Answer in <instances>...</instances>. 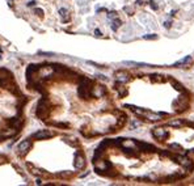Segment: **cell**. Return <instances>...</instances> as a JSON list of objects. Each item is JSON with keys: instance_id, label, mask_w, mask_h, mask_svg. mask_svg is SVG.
<instances>
[{"instance_id": "6da1fadb", "label": "cell", "mask_w": 194, "mask_h": 186, "mask_svg": "<svg viewBox=\"0 0 194 186\" xmlns=\"http://www.w3.org/2000/svg\"><path fill=\"white\" fill-rule=\"evenodd\" d=\"M77 94L79 97L84 98V100L91 98L93 96V84H92V80H89L88 77H81L80 83H79Z\"/></svg>"}, {"instance_id": "7a4b0ae2", "label": "cell", "mask_w": 194, "mask_h": 186, "mask_svg": "<svg viewBox=\"0 0 194 186\" xmlns=\"http://www.w3.org/2000/svg\"><path fill=\"white\" fill-rule=\"evenodd\" d=\"M36 114L39 119H46L50 114V102L46 97H42L39 100L38 105H37V110H36Z\"/></svg>"}, {"instance_id": "3957f363", "label": "cell", "mask_w": 194, "mask_h": 186, "mask_svg": "<svg viewBox=\"0 0 194 186\" xmlns=\"http://www.w3.org/2000/svg\"><path fill=\"white\" fill-rule=\"evenodd\" d=\"M54 136V132L49 131V130H38L37 132L32 135L33 139H37V140H42V139H47V138H53Z\"/></svg>"}, {"instance_id": "277c9868", "label": "cell", "mask_w": 194, "mask_h": 186, "mask_svg": "<svg viewBox=\"0 0 194 186\" xmlns=\"http://www.w3.org/2000/svg\"><path fill=\"white\" fill-rule=\"evenodd\" d=\"M134 142H135L136 147L143 152H155V151H157L156 147L155 146H152V144H148V143H144V142H139V140H135V139H134Z\"/></svg>"}, {"instance_id": "5b68a950", "label": "cell", "mask_w": 194, "mask_h": 186, "mask_svg": "<svg viewBox=\"0 0 194 186\" xmlns=\"http://www.w3.org/2000/svg\"><path fill=\"white\" fill-rule=\"evenodd\" d=\"M30 147H32V143H30V140L29 139H25V140H22L21 143L18 144V153L21 155V156H24V155H26L28 153V151L30 149Z\"/></svg>"}, {"instance_id": "8992f818", "label": "cell", "mask_w": 194, "mask_h": 186, "mask_svg": "<svg viewBox=\"0 0 194 186\" xmlns=\"http://www.w3.org/2000/svg\"><path fill=\"white\" fill-rule=\"evenodd\" d=\"M114 77H116V81L118 83H127L129 80H130V75H129V72L123 71V70H121V71H117L116 74H114Z\"/></svg>"}, {"instance_id": "52a82bcc", "label": "cell", "mask_w": 194, "mask_h": 186, "mask_svg": "<svg viewBox=\"0 0 194 186\" xmlns=\"http://www.w3.org/2000/svg\"><path fill=\"white\" fill-rule=\"evenodd\" d=\"M74 167L76 168V169H79V170L85 167V157H84L81 153H79V152H77L76 155H75V159H74Z\"/></svg>"}, {"instance_id": "ba28073f", "label": "cell", "mask_w": 194, "mask_h": 186, "mask_svg": "<svg viewBox=\"0 0 194 186\" xmlns=\"http://www.w3.org/2000/svg\"><path fill=\"white\" fill-rule=\"evenodd\" d=\"M152 135L156 138L157 140H165L168 136H169V132L167 130H164V128H155V130H152Z\"/></svg>"}, {"instance_id": "9c48e42d", "label": "cell", "mask_w": 194, "mask_h": 186, "mask_svg": "<svg viewBox=\"0 0 194 186\" xmlns=\"http://www.w3.org/2000/svg\"><path fill=\"white\" fill-rule=\"evenodd\" d=\"M12 75L11 76H0V88H5V89H11L12 88Z\"/></svg>"}, {"instance_id": "30bf717a", "label": "cell", "mask_w": 194, "mask_h": 186, "mask_svg": "<svg viewBox=\"0 0 194 186\" xmlns=\"http://www.w3.org/2000/svg\"><path fill=\"white\" fill-rule=\"evenodd\" d=\"M185 125V122H182L181 119H172L168 122V126H172V127H182Z\"/></svg>"}, {"instance_id": "8fae6325", "label": "cell", "mask_w": 194, "mask_h": 186, "mask_svg": "<svg viewBox=\"0 0 194 186\" xmlns=\"http://www.w3.org/2000/svg\"><path fill=\"white\" fill-rule=\"evenodd\" d=\"M114 88H116L117 91H118V93H119L121 97H122V96H126V94H127V91H126V89L122 87V83H118V81H117V84H116V87H114Z\"/></svg>"}, {"instance_id": "7c38bea8", "label": "cell", "mask_w": 194, "mask_h": 186, "mask_svg": "<svg viewBox=\"0 0 194 186\" xmlns=\"http://www.w3.org/2000/svg\"><path fill=\"white\" fill-rule=\"evenodd\" d=\"M93 89H96L97 92H93V96H96V97H101V96H104L106 93V91H105V88L104 87H96V88H93Z\"/></svg>"}, {"instance_id": "4fadbf2b", "label": "cell", "mask_w": 194, "mask_h": 186, "mask_svg": "<svg viewBox=\"0 0 194 186\" xmlns=\"http://www.w3.org/2000/svg\"><path fill=\"white\" fill-rule=\"evenodd\" d=\"M192 60V58L190 56H186V58H182V59H180L177 63L173 64V67H180V66H182V64H186V63H189V62Z\"/></svg>"}, {"instance_id": "5bb4252c", "label": "cell", "mask_w": 194, "mask_h": 186, "mask_svg": "<svg viewBox=\"0 0 194 186\" xmlns=\"http://www.w3.org/2000/svg\"><path fill=\"white\" fill-rule=\"evenodd\" d=\"M150 77L152 83H161V81H164V77L161 75H151Z\"/></svg>"}, {"instance_id": "9a60e30c", "label": "cell", "mask_w": 194, "mask_h": 186, "mask_svg": "<svg viewBox=\"0 0 194 186\" xmlns=\"http://www.w3.org/2000/svg\"><path fill=\"white\" fill-rule=\"evenodd\" d=\"M171 84H172V85H173V88L177 89V91H178V92H182V91H184V87H182L181 84L178 83V81H176V80H171Z\"/></svg>"}, {"instance_id": "2e32d148", "label": "cell", "mask_w": 194, "mask_h": 186, "mask_svg": "<svg viewBox=\"0 0 194 186\" xmlns=\"http://www.w3.org/2000/svg\"><path fill=\"white\" fill-rule=\"evenodd\" d=\"M28 167L30 168V170H32V173H33V174H36V176H42V173H43V172H42L41 169H37V168H34V167H33V165H30V164H28Z\"/></svg>"}, {"instance_id": "e0dca14e", "label": "cell", "mask_w": 194, "mask_h": 186, "mask_svg": "<svg viewBox=\"0 0 194 186\" xmlns=\"http://www.w3.org/2000/svg\"><path fill=\"white\" fill-rule=\"evenodd\" d=\"M121 24H122V22H121L119 18H114L113 22H112V29H113V30H117L118 28L121 26Z\"/></svg>"}, {"instance_id": "ac0fdd59", "label": "cell", "mask_w": 194, "mask_h": 186, "mask_svg": "<svg viewBox=\"0 0 194 186\" xmlns=\"http://www.w3.org/2000/svg\"><path fill=\"white\" fill-rule=\"evenodd\" d=\"M59 13H60L62 17H64V18H63V22H68V21H70V17H66V16H67V9H64V8H60V9H59Z\"/></svg>"}, {"instance_id": "d6986e66", "label": "cell", "mask_w": 194, "mask_h": 186, "mask_svg": "<svg viewBox=\"0 0 194 186\" xmlns=\"http://www.w3.org/2000/svg\"><path fill=\"white\" fill-rule=\"evenodd\" d=\"M144 39H157V35L156 34H147V35H143Z\"/></svg>"}, {"instance_id": "ffe728a7", "label": "cell", "mask_w": 194, "mask_h": 186, "mask_svg": "<svg viewBox=\"0 0 194 186\" xmlns=\"http://www.w3.org/2000/svg\"><path fill=\"white\" fill-rule=\"evenodd\" d=\"M34 13H36L37 16H43V11H42L41 8H36V9H34Z\"/></svg>"}, {"instance_id": "44dd1931", "label": "cell", "mask_w": 194, "mask_h": 186, "mask_svg": "<svg viewBox=\"0 0 194 186\" xmlns=\"http://www.w3.org/2000/svg\"><path fill=\"white\" fill-rule=\"evenodd\" d=\"M172 149H178V151H182V148H181V146H178V144H171L169 146Z\"/></svg>"}, {"instance_id": "7402d4cb", "label": "cell", "mask_w": 194, "mask_h": 186, "mask_svg": "<svg viewBox=\"0 0 194 186\" xmlns=\"http://www.w3.org/2000/svg\"><path fill=\"white\" fill-rule=\"evenodd\" d=\"M53 125L58 127H68V123H53Z\"/></svg>"}, {"instance_id": "603a6c76", "label": "cell", "mask_w": 194, "mask_h": 186, "mask_svg": "<svg viewBox=\"0 0 194 186\" xmlns=\"http://www.w3.org/2000/svg\"><path fill=\"white\" fill-rule=\"evenodd\" d=\"M150 5H151V8H153L155 11H157V8H159V7L156 5V3L153 1V0H151V1H150Z\"/></svg>"}, {"instance_id": "cb8c5ba5", "label": "cell", "mask_w": 194, "mask_h": 186, "mask_svg": "<svg viewBox=\"0 0 194 186\" xmlns=\"http://www.w3.org/2000/svg\"><path fill=\"white\" fill-rule=\"evenodd\" d=\"M108 17L109 18H117V12H109Z\"/></svg>"}, {"instance_id": "d4e9b609", "label": "cell", "mask_w": 194, "mask_h": 186, "mask_svg": "<svg viewBox=\"0 0 194 186\" xmlns=\"http://www.w3.org/2000/svg\"><path fill=\"white\" fill-rule=\"evenodd\" d=\"M36 4H37V3H36L34 0H32V1H29V3H28V4H26V5H28V7H34Z\"/></svg>"}, {"instance_id": "484cf974", "label": "cell", "mask_w": 194, "mask_h": 186, "mask_svg": "<svg viewBox=\"0 0 194 186\" xmlns=\"http://www.w3.org/2000/svg\"><path fill=\"white\" fill-rule=\"evenodd\" d=\"M144 3H146V0H136L138 5H144Z\"/></svg>"}, {"instance_id": "4316f807", "label": "cell", "mask_w": 194, "mask_h": 186, "mask_svg": "<svg viewBox=\"0 0 194 186\" xmlns=\"http://www.w3.org/2000/svg\"><path fill=\"white\" fill-rule=\"evenodd\" d=\"M125 11L129 13V15H131V13H133V9H131V8H129V7H125Z\"/></svg>"}, {"instance_id": "83f0119b", "label": "cell", "mask_w": 194, "mask_h": 186, "mask_svg": "<svg viewBox=\"0 0 194 186\" xmlns=\"http://www.w3.org/2000/svg\"><path fill=\"white\" fill-rule=\"evenodd\" d=\"M164 26L167 28V29H169V28H171V21H167V22H165V24H164Z\"/></svg>"}, {"instance_id": "f1b7e54d", "label": "cell", "mask_w": 194, "mask_h": 186, "mask_svg": "<svg viewBox=\"0 0 194 186\" xmlns=\"http://www.w3.org/2000/svg\"><path fill=\"white\" fill-rule=\"evenodd\" d=\"M95 34H96L97 37H101V32H100V30H98V29L95 30Z\"/></svg>"}, {"instance_id": "f546056e", "label": "cell", "mask_w": 194, "mask_h": 186, "mask_svg": "<svg viewBox=\"0 0 194 186\" xmlns=\"http://www.w3.org/2000/svg\"><path fill=\"white\" fill-rule=\"evenodd\" d=\"M36 184H37V185H41V184H42L41 180H37V181H36Z\"/></svg>"}, {"instance_id": "4dcf8cb0", "label": "cell", "mask_w": 194, "mask_h": 186, "mask_svg": "<svg viewBox=\"0 0 194 186\" xmlns=\"http://www.w3.org/2000/svg\"><path fill=\"white\" fill-rule=\"evenodd\" d=\"M192 152H193V153H194V149H192Z\"/></svg>"}]
</instances>
